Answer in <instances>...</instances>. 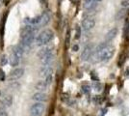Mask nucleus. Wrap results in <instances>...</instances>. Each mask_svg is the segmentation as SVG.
I'll return each instance as SVG.
<instances>
[{
    "label": "nucleus",
    "instance_id": "obj_17",
    "mask_svg": "<svg viewBox=\"0 0 129 116\" xmlns=\"http://www.w3.org/2000/svg\"><path fill=\"white\" fill-rule=\"evenodd\" d=\"M93 88L96 91H100L101 90V84L98 81H94L93 82Z\"/></svg>",
    "mask_w": 129,
    "mask_h": 116
},
{
    "label": "nucleus",
    "instance_id": "obj_9",
    "mask_svg": "<svg viewBox=\"0 0 129 116\" xmlns=\"http://www.w3.org/2000/svg\"><path fill=\"white\" fill-rule=\"evenodd\" d=\"M19 58H17V56L14 53V52H12L11 55H10L9 57V63H10V65H11L12 67H16L18 65V63H19Z\"/></svg>",
    "mask_w": 129,
    "mask_h": 116
},
{
    "label": "nucleus",
    "instance_id": "obj_24",
    "mask_svg": "<svg viewBox=\"0 0 129 116\" xmlns=\"http://www.w3.org/2000/svg\"><path fill=\"white\" fill-rule=\"evenodd\" d=\"M66 47H68L69 44V31H67V34H66Z\"/></svg>",
    "mask_w": 129,
    "mask_h": 116
},
{
    "label": "nucleus",
    "instance_id": "obj_3",
    "mask_svg": "<svg viewBox=\"0 0 129 116\" xmlns=\"http://www.w3.org/2000/svg\"><path fill=\"white\" fill-rule=\"evenodd\" d=\"M24 73V70L22 68H16L15 70H13L9 75V80H17L18 78H20Z\"/></svg>",
    "mask_w": 129,
    "mask_h": 116
},
{
    "label": "nucleus",
    "instance_id": "obj_2",
    "mask_svg": "<svg viewBox=\"0 0 129 116\" xmlns=\"http://www.w3.org/2000/svg\"><path fill=\"white\" fill-rule=\"evenodd\" d=\"M45 107L42 103H36L30 108V115L31 116H42L44 112Z\"/></svg>",
    "mask_w": 129,
    "mask_h": 116
},
{
    "label": "nucleus",
    "instance_id": "obj_10",
    "mask_svg": "<svg viewBox=\"0 0 129 116\" xmlns=\"http://www.w3.org/2000/svg\"><path fill=\"white\" fill-rule=\"evenodd\" d=\"M12 52H14V53L17 56V58L20 59L22 57V55H23V52L24 51H23V48L21 47L20 45H16V46H15L13 47V51Z\"/></svg>",
    "mask_w": 129,
    "mask_h": 116
},
{
    "label": "nucleus",
    "instance_id": "obj_28",
    "mask_svg": "<svg viewBox=\"0 0 129 116\" xmlns=\"http://www.w3.org/2000/svg\"><path fill=\"white\" fill-rule=\"evenodd\" d=\"M39 1H41V2H42V3H44V2H45V1H46V0H39Z\"/></svg>",
    "mask_w": 129,
    "mask_h": 116
},
{
    "label": "nucleus",
    "instance_id": "obj_26",
    "mask_svg": "<svg viewBox=\"0 0 129 116\" xmlns=\"http://www.w3.org/2000/svg\"><path fill=\"white\" fill-rule=\"evenodd\" d=\"M0 116H8V114L5 110H0Z\"/></svg>",
    "mask_w": 129,
    "mask_h": 116
},
{
    "label": "nucleus",
    "instance_id": "obj_6",
    "mask_svg": "<svg viewBox=\"0 0 129 116\" xmlns=\"http://www.w3.org/2000/svg\"><path fill=\"white\" fill-rule=\"evenodd\" d=\"M52 72H53V69H52V67L50 65H45V66H43L41 70H39V76L41 77H46L48 76H50L52 73Z\"/></svg>",
    "mask_w": 129,
    "mask_h": 116
},
{
    "label": "nucleus",
    "instance_id": "obj_14",
    "mask_svg": "<svg viewBox=\"0 0 129 116\" xmlns=\"http://www.w3.org/2000/svg\"><path fill=\"white\" fill-rule=\"evenodd\" d=\"M53 59H54V55H53V53H50V54L44 56L43 58H42L41 60H42V63L45 66V65H49V64H50V63L53 61Z\"/></svg>",
    "mask_w": 129,
    "mask_h": 116
},
{
    "label": "nucleus",
    "instance_id": "obj_20",
    "mask_svg": "<svg viewBox=\"0 0 129 116\" xmlns=\"http://www.w3.org/2000/svg\"><path fill=\"white\" fill-rule=\"evenodd\" d=\"M7 63H8V58H7L6 55H3L1 57V59H0V64H1L2 66H5Z\"/></svg>",
    "mask_w": 129,
    "mask_h": 116
},
{
    "label": "nucleus",
    "instance_id": "obj_16",
    "mask_svg": "<svg viewBox=\"0 0 129 116\" xmlns=\"http://www.w3.org/2000/svg\"><path fill=\"white\" fill-rule=\"evenodd\" d=\"M125 60H126V56L124 54H121L120 56V58H118V61H117V67H122Z\"/></svg>",
    "mask_w": 129,
    "mask_h": 116
},
{
    "label": "nucleus",
    "instance_id": "obj_1",
    "mask_svg": "<svg viewBox=\"0 0 129 116\" xmlns=\"http://www.w3.org/2000/svg\"><path fill=\"white\" fill-rule=\"evenodd\" d=\"M53 37H54V33L51 29H44L38 35L36 39V43L39 47L46 46L49 42H51Z\"/></svg>",
    "mask_w": 129,
    "mask_h": 116
},
{
    "label": "nucleus",
    "instance_id": "obj_15",
    "mask_svg": "<svg viewBox=\"0 0 129 116\" xmlns=\"http://www.w3.org/2000/svg\"><path fill=\"white\" fill-rule=\"evenodd\" d=\"M2 103L4 105H6V107H11L13 103V97L11 95H6L2 100Z\"/></svg>",
    "mask_w": 129,
    "mask_h": 116
},
{
    "label": "nucleus",
    "instance_id": "obj_13",
    "mask_svg": "<svg viewBox=\"0 0 129 116\" xmlns=\"http://www.w3.org/2000/svg\"><path fill=\"white\" fill-rule=\"evenodd\" d=\"M47 84L44 82V81H43V80H41V81H38V83L35 85V88L38 90V91H39V92H43V91H45L46 89H47Z\"/></svg>",
    "mask_w": 129,
    "mask_h": 116
},
{
    "label": "nucleus",
    "instance_id": "obj_5",
    "mask_svg": "<svg viewBox=\"0 0 129 116\" xmlns=\"http://www.w3.org/2000/svg\"><path fill=\"white\" fill-rule=\"evenodd\" d=\"M53 46H45V47H42L41 49H39V51H38V53H37V55H38V57L39 58H43L44 56H46V55H48V54H50V53H52V50H53Z\"/></svg>",
    "mask_w": 129,
    "mask_h": 116
},
{
    "label": "nucleus",
    "instance_id": "obj_11",
    "mask_svg": "<svg viewBox=\"0 0 129 116\" xmlns=\"http://www.w3.org/2000/svg\"><path fill=\"white\" fill-rule=\"evenodd\" d=\"M117 35V28H112V29L106 34V42L112 41L113 39L116 38Z\"/></svg>",
    "mask_w": 129,
    "mask_h": 116
},
{
    "label": "nucleus",
    "instance_id": "obj_23",
    "mask_svg": "<svg viewBox=\"0 0 129 116\" xmlns=\"http://www.w3.org/2000/svg\"><path fill=\"white\" fill-rule=\"evenodd\" d=\"M4 79H5V73L1 70V71H0V80H4Z\"/></svg>",
    "mask_w": 129,
    "mask_h": 116
},
{
    "label": "nucleus",
    "instance_id": "obj_27",
    "mask_svg": "<svg viewBox=\"0 0 129 116\" xmlns=\"http://www.w3.org/2000/svg\"><path fill=\"white\" fill-rule=\"evenodd\" d=\"M124 75H125V77H129V67L128 68H126V70H125V73H124Z\"/></svg>",
    "mask_w": 129,
    "mask_h": 116
},
{
    "label": "nucleus",
    "instance_id": "obj_25",
    "mask_svg": "<svg viewBox=\"0 0 129 116\" xmlns=\"http://www.w3.org/2000/svg\"><path fill=\"white\" fill-rule=\"evenodd\" d=\"M78 49H79V47H78V45H74V46H72V50L73 51H78Z\"/></svg>",
    "mask_w": 129,
    "mask_h": 116
},
{
    "label": "nucleus",
    "instance_id": "obj_22",
    "mask_svg": "<svg viewBox=\"0 0 129 116\" xmlns=\"http://www.w3.org/2000/svg\"><path fill=\"white\" fill-rule=\"evenodd\" d=\"M121 6L125 9H129V0H123V1H121Z\"/></svg>",
    "mask_w": 129,
    "mask_h": 116
},
{
    "label": "nucleus",
    "instance_id": "obj_18",
    "mask_svg": "<svg viewBox=\"0 0 129 116\" xmlns=\"http://www.w3.org/2000/svg\"><path fill=\"white\" fill-rule=\"evenodd\" d=\"M76 33H75V39L78 40V39H80V36H81V30H80V27H79V25H76Z\"/></svg>",
    "mask_w": 129,
    "mask_h": 116
},
{
    "label": "nucleus",
    "instance_id": "obj_19",
    "mask_svg": "<svg viewBox=\"0 0 129 116\" xmlns=\"http://www.w3.org/2000/svg\"><path fill=\"white\" fill-rule=\"evenodd\" d=\"M82 90H83V92L85 93V94H89L90 93V91H91V86L90 85H83L82 86Z\"/></svg>",
    "mask_w": 129,
    "mask_h": 116
},
{
    "label": "nucleus",
    "instance_id": "obj_8",
    "mask_svg": "<svg viewBox=\"0 0 129 116\" xmlns=\"http://www.w3.org/2000/svg\"><path fill=\"white\" fill-rule=\"evenodd\" d=\"M32 99H33L34 101H37L38 103H42V102L47 101L48 98H47V95L44 94L43 92H38V93H36V94L33 95Z\"/></svg>",
    "mask_w": 129,
    "mask_h": 116
},
{
    "label": "nucleus",
    "instance_id": "obj_29",
    "mask_svg": "<svg viewBox=\"0 0 129 116\" xmlns=\"http://www.w3.org/2000/svg\"><path fill=\"white\" fill-rule=\"evenodd\" d=\"M94 1H95V2H96V1H101V0H94Z\"/></svg>",
    "mask_w": 129,
    "mask_h": 116
},
{
    "label": "nucleus",
    "instance_id": "obj_7",
    "mask_svg": "<svg viewBox=\"0 0 129 116\" xmlns=\"http://www.w3.org/2000/svg\"><path fill=\"white\" fill-rule=\"evenodd\" d=\"M92 53H93L92 47H91V46H87V47H85L84 50L82 51V53H81V59H82L83 61H87L88 59L91 58Z\"/></svg>",
    "mask_w": 129,
    "mask_h": 116
},
{
    "label": "nucleus",
    "instance_id": "obj_12",
    "mask_svg": "<svg viewBox=\"0 0 129 116\" xmlns=\"http://www.w3.org/2000/svg\"><path fill=\"white\" fill-rule=\"evenodd\" d=\"M128 13H129V9L123 8V9L120 10V11L117 12V16H116V18H117V20H121V19L126 17V16L128 15Z\"/></svg>",
    "mask_w": 129,
    "mask_h": 116
},
{
    "label": "nucleus",
    "instance_id": "obj_21",
    "mask_svg": "<svg viewBox=\"0 0 129 116\" xmlns=\"http://www.w3.org/2000/svg\"><path fill=\"white\" fill-rule=\"evenodd\" d=\"M44 82L47 84V85H50V84H51V82H52V75H50V76L46 77H45V80H44Z\"/></svg>",
    "mask_w": 129,
    "mask_h": 116
},
{
    "label": "nucleus",
    "instance_id": "obj_4",
    "mask_svg": "<svg viewBox=\"0 0 129 116\" xmlns=\"http://www.w3.org/2000/svg\"><path fill=\"white\" fill-rule=\"evenodd\" d=\"M95 25V20L93 17H86L82 21V27L84 30H91Z\"/></svg>",
    "mask_w": 129,
    "mask_h": 116
}]
</instances>
